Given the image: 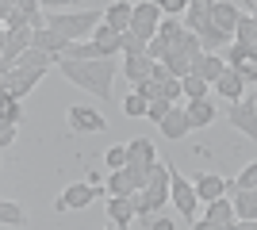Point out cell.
Wrapping results in <instances>:
<instances>
[{
	"label": "cell",
	"instance_id": "cell-8",
	"mask_svg": "<svg viewBox=\"0 0 257 230\" xmlns=\"http://www.w3.org/2000/svg\"><path fill=\"white\" fill-rule=\"evenodd\" d=\"M192 226H200V230H230V226H238L234 199H230V196L211 199V203H207V215H204V219H196Z\"/></svg>",
	"mask_w": 257,
	"mask_h": 230
},
{
	"label": "cell",
	"instance_id": "cell-30",
	"mask_svg": "<svg viewBox=\"0 0 257 230\" xmlns=\"http://www.w3.org/2000/svg\"><path fill=\"white\" fill-rule=\"evenodd\" d=\"M234 43H246V46L257 43V20H253V16H242V20H238V27H234Z\"/></svg>",
	"mask_w": 257,
	"mask_h": 230
},
{
	"label": "cell",
	"instance_id": "cell-2",
	"mask_svg": "<svg viewBox=\"0 0 257 230\" xmlns=\"http://www.w3.org/2000/svg\"><path fill=\"white\" fill-rule=\"evenodd\" d=\"M100 23H104V12L100 8H77V12H46V27H54L58 35H65L69 43H81V39H92Z\"/></svg>",
	"mask_w": 257,
	"mask_h": 230
},
{
	"label": "cell",
	"instance_id": "cell-14",
	"mask_svg": "<svg viewBox=\"0 0 257 230\" xmlns=\"http://www.w3.org/2000/svg\"><path fill=\"white\" fill-rule=\"evenodd\" d=\"M158 131L165 134L169 142H177V138H184V134L192 131V119H188V111H184V108H177V104H173V108H169V115H165V119L158 123Z\"/></svg>",
	"mask_w": 257,
	"mask_h": 230
},
{
	"label": "cell",
	"instance_id": "cell-41",
	"mask_svg": "<svg viewBox=\"0 0 257 230\" xmlns=\"http://www.w3.org/2000/svg\"><path fill=\"white\" fill-rule=\"evenodd\" d=\"M150 230H177V222H173L169 215H154V219H150Z\"/></svg>",
	"mask_w": 257,
	"mask_h": 230
},
{
	"label": "cell",
	"instance_id": "cell-15",
	"mask_svg": "<svg viewBox=\"0 0 257 230\" xmlns=\"http://www.w3.org/2000/svg\"><path fill=\"white\" fill-rule=\"evenodd\" d=\"M104 23H107V27H115L119 35H127L131 23H135V4H131V0H111L107 12H104Z\"/></svg>",
	"mask_w": 257,
	"mask_h": 230
},
{
	"label": "cell",
	"instance_id": "cell-35",
	"mask_svg": "<svg viewBox=\"0 0 257 230\" xmlns=\"http://www.w3.org/2000/svg\"><path fill=\"white\" fill-rule=\"evenodd\" d=\"M207 23H211V8H196V4H188V31H204Z\"/></svg>",
	"mask_w": 257,
	"mask_h": 230
},
{
	"label": "cell",
	"instance_id": "cell-11",
	"mask_svg": "<svg viewBox=\"0 0 257 230\" xmlns=\"http://www.w3.org/2000/svg\"><path fill=\"white\" fill-rule=\"evenodd\" d=\"M96 196H100V184H92V180L65 184V192L58 196V203H54V207H58V211H81V207H88Z\"/></svg>",
	"mask_w": 257,
	"mask_h": 230
},
{
	"label": "cell",
	"instance_id": "cell-1",
	"mask_svg": "<svg viewBox=\"0 0 257 230\" xmlns=\"http://www.w3.org/2000/svg\"><path fill=\"white\" fill-rule=\"evenodd\" d=\"M58 69L65 81H73L81 92H92L96 100L111 96V81H115V62L111 58H58Z\"/></svg>",
	"mask_w": 257,
	"mask_h": 230
},
{
	"label": "cell",
	"instance_id": "cell-44",
	"mask_svg": "<svg viewBox=\"0 0 257 230\" xmlns=\"http://www.w3.org/2000/svg\"><path fill=\"white\" fill-rule=\"evenodd\" d=\"M249 16H253V20H257V8H253V12H249Z\"/></svg>",
	"mask_w": 257,
	"mask_h": 230
},
{
	"label": "cell",
	"instance_id": "cell-38",
	"mask_svg": "<svg viewBox=\"0 0 257 230\" xmlns=\"http://www.w3.org/2000/svg\"><path fill=\"white\" fill-rule=\"evenodd\" d=\"M169 108H173V100H150V111H146V115H150L154 123H161L169 115Z\"/></svg>",
	"mask_w": 257,
	"mask_h": 230
},
{
	"label": "cell",
	"instance_id": "cell-40",
	"mask_svg": "<svg viewBox=\"0 0 257 230\" xmlns=\"http://www.w3.org/2000/svg\"><path fill=\"white\" fill-rule=\"evenodd\" d=\"M161 12L165 16H181V12H188V0H158Z\"/></svg>",
	"mask_w": 257,
	"mask_h": 230
},
{
	"label": "cell",
	"instance_id": "cell-17",
	"mask_svg": "<svg viewBox=\"0 0 257 230\" xmlns=\"http://www.w3.org/2000/svg\"><path fill=\"white\" fill-rule=\"evenodd\" d=\"M139 184V176L131 173V165H123V169H107V196H131Z\"/></svg>",
	"mask_w": 257,
	"mask_h": 230
},
{
	"label": "cell",
	"instance_id": "cell-9",
	"mask_svg": "<svg viewBox=\"0 0 257 230\" xmlns=\"http://www.w3.org/2000/svg\"><path fill=\"white\" fill-rule=\"evenodd\" d=\"M161 20H165V12H161L158 0H139L135 4V23H131V31L142 35V39H154L161 27Z\"/></svg>",
	"mask_w": 257,
	"mask_h": 230
},
{
	"label": "cell",
	"instance_id": "cell-6",
	"mask_svg": "<svg viewBox=\"0 0 257 230\" xmlns=\"http://www.w3.org/2000/svg\"><path fill=\"white\" fill-rule=\"evenodd\" d=\"M31 46H35V27H23V31H8L4 27L0 31V73H8Z\"/></svg>",
	"mask_w": 257,
	"mask_h": 230
},
{
	"label": "cell",
	"instance_id": "cell-25",
	"mask_svg": "<svg viewBox=\"0 0 257 230\" xmlns=\"http://www.w3.org/2000/svg\"><path fill=\"white\" fill-rule=\"evenodd\" d=\"M20 119H23L20 96H12V92H0V123H16V127H20Z\"/></svg>",
	"mask_w": 257,
	"mask_h": 230
},
{
	"label": "cell",
	"instance_id": "cell-3",
	"mask_svg": "<svg viewBox=\"0 0 257 230\" xmlns=\"http://www.w3.org/2000/svg\"><path fill=\"white\" fill-rule=\"evenodd\" d=\"M169 199H173V207H177V215H184L188 222H196L200 215V192H196V180H188V176L177 169V165H169Z\"/></svg>",
	"mask_w": 257,
	"mask_h": 230
},
{
	"label": "cell",
	"instance_id": "cell-12",
	"mask_svg": "<svg viewBox=\"0 0 257 230\" xmlns=\"http://www.w3.org/2000/svg\"><path fill=\"white\" fill-rule=\"evenodd\" d=\"M154 69H158V62H154L150 54H131V58H123V77L131 81V88H139L142 81H150Z\"/></svg>",
	"mask_w": 257,
	"mask_h": 230
},
{
	"label": "cell",
	"instance_id": "cell-4",
	"mask_svg": "<svg viewBox=\"0 0 257 230\" xmlns=\"http://www.w3.org/2000/svg\"><path fill=\"white\" fill-rule=\"evenodd\" d=\"M204 54H207V50H204V43H200V35L188 31L181 43L173 46V54L165 58V66H169L177 77H188V73H196V66H200V58H204Z\"/></svg>",
	"mask_w": 257,
	"mask_h": 230
},
{
	"label": "cell",
	"instance_id": "cell-39",
	"mask_svg": "<svg viewBox=\"0 0 257 230\" xmlns=\"http://www.w3.org/2000/svg\"><path fill=\"white\" fill-rule=\"evenodd\" d=\"M16 142V123H0V150H12Z\"/></svg>",
	"mask_w": 257,
	"mask_h": 230
},
{
	"label": "cell",
	"instance_id": "cell-29",
	"mask_svg": "<svg viewBox=\"0 0 257 230\" xmlns=\"http://www.w3.org/2000/svg\"><path fill=\"white\" fill-rule=\"evenodd\" d=\"M158 35H161V39H165V43H169V46H177V43H181V39H184V35H188V23H177V20H173V16H169V20H161Z\"/></svg>",
	"mask_w": 257,
	"mask_h": 230
},
{
	"label": "cell",
	"instance_id": "cell-20",
	"mask_svg": "<svg viewBox=\"0 0 257 230\" xmlns=\"http://www.w3.org/2000/svg\"><path fill=\"white\" fill-rule=\"evenodd\" d=\"M135 203H131V196H107V219L115 222V226H131L135 222Z\"/></svg>",
	"mask_w": 257,
	"mask_h": 230
},
{
	"label": "cell",
	"instance_id": "cell-27",
	"mask_svg": "<svg viewBox=\"0 0 257 230\" xmlns=\"http://www.w3.org/2000/svg\"><path fill=\"white\" fill-rule=\"evenodd\" d=\"M181 85H184V96H188V100H204V96H211V85H207L200 73L181 77Z\"/></svg>",
	"mask_w": 257,
	"mask_h": 230
},
{
	"label": "cell",
	"instance_id": "cell-28",
	"mask_svg": "<svg viewBox=\"0 0 257 230\" xmlns=\"http://www.w3.org/2000/svg\"><path fill=\"white\" fill-rule=\"evenodd\" d=\"M92 39H96L100 46H107L111 54H119V50H123V35H119L115 27H107V23H100L96 31H92Z\"/></svg>",
	"mask_w": 257,
	"mask_h": 230
},
{
	"label": "cell",
	"instance_id": "cell-43",
	"mask_svg": "<svg viewBox=\"0 0 257 230\" xmlns=\"http://www.w3.org/2000/svg\"><path fill=\"white\" fill-rule=\"evenodd\" d=\"M188 4H196V8H211L215 0H188Z\"/></svg>",
	"mask_w": 257,
	"mask_h": 230
},
{
	"label": "cell",
	"instance_id": "cell-16",
	"mask_svg": "<svg viewBox=\"0 0 257 230\" xmlns=\"http://www.w3.org/2000/svg\"><path fill=\"white\" fill-rule=\"evenodd\" d=\"M238 20H242V8H238L234 0H215V4H211V23H215V27H223L226 35H234Z\"/></svg>",
	"mask_w": 257,
	"mask_h": 230
},
{
	"label": "cell",
	"instance_id": "cell-31",
	"mask_svg": "<svg viewBox=\"0 0 257 230\" xmlns=\"http://www.w3.org/2000/svg\"><path fill=\"white\" fill-rule=\"evenodd\" d=\"M234 188H257V161H249L246 169L234 176V180H226V196H230Z\"/></svg>",
	"mask_w": 257,
	"mask_h": 230
},
{
	"label": "cell",
	"instance_id": "cell-5",
	"mask_svg": "<svg viewBox=\"0 0 257 230\" xmlns=\"http://www.w3.org/2000/svg\"><path fill=\"white\" fill-rule=\"evenodd\" d=\"M46 69H50V66H27V62H16L8 73H0L4 92H12V96H20V100L31 96L35 88H39V81L46 77Z\"/></svg>",
	"mask_w": 257,
	"mask_h": 230
},
{
	"label": "cell",
	"instance_id": "cell-37",
	"mask_svg": "<svg viewBox=\"0 0 257 230\" xmlns=\"http://www.w3.org/2000/svg\"><path fill=\"white\" fill-rule=\"evenodd\" d=\"M4 27H8V31H23V27H31V20H27L20 8H12L8 16H4Z\"/></svg>",
	"mask_w": 257,
	"mask_h": 230
},
{
	"label": "cell",
	"instance_id": "cell-13",
	"mask_svg": "<svg viewBox=\"0 0 257 230\" xmlns=\"http://www.w3.org/2000/svg\"><path fill=\"white\" fill-rule=\"evenodd\" d=\"M211 92H219V96H223L226 104H234V100H242V96H246V77L238 73L234 66H226V73H223V77H219V81L211 85Z\"/></svg>",
	"mask_w": 257,
	"mask_h": 230
},
{
	"label": "cell",
	"instance_id": "cell-42",
	"mask_svg": "<svg viewBox=\"0 0 257 230\" xmlns=\"http://www.w3.org/2000/svg\"><path fill=\"white\" fill-rule=\"evenodd\" d=\"M65 4H77V0H43V8H65Z\"/></svg>",
	"mask_w": 257,
	"mask_h": 230
},
{
	"label": "cell",
	"instance_id": "cell-26",
	"mask_svg": "<svg viewBox=\"0 0 257 230\" xmlns=\"http://www.w3.org/2000/svg\"><path fill=\"white\" fill-rule=\"evenodd\" d=\"M16 8L31 20L35 31H39V27H46V8H43V0H16Z\"/></svg>",
	"mask_w": 257,
	"mask_h": 230
},
{
	"label": "cell",
	"instance_id": "cell-33",
	"mask_svg": "<svg viewBox=\"0 0 257 230\" xmlns=\"http://www.w3.org/2000/svg\"><path fill=\"white\" fill-rule=\"evenodd\" d=\"M0 222H4V226H23V222H27V215H23L20 203L4 199V203H0Z\"/></svg>",
	"mask_w": 257,
	"mask_h": 230
},
{
	"label": "cell",
	"instance_id": "cell-18",
	"mask_svg": "<svg viewBox=\"0 0 257 230\" xmlns=\"http://www.w3.org/2000/svg\"><path fill=\"white\" fill-rule=\"evenodd\" d=\"M188 119H192V131H200V127H211L215 119H219V111H215V104H211V96H204V100H188Z\"/></svg>",
	"mask_w": 257,
	"mask_h": 230
},
{
	"label": "cell",
	"instance_id": "cell-7",
	"mask_svg": "<svg viewBox=\"0 0 257 230\" xmlns=\"http://www.w3.org/2000/svg\"><path fill=\"white\" fill-rule=\"evenodd\" d=\"M226 123L238 127L249 142H257V96H242L234 104H226Z\"/></svg>",
	"mask_w": 257,
	"mask_h": 230
},
{
	"label": "cell",
	"instance_id": "cell-24",
	"mask_svg": "<svg viewBox=\"0 0 257 230\" xmlns=\"http://www.w3.org/2000/svg\"><path fill=\"white\" fill-rule=\"evenodd\" d=\"M196 35H200L204 50H219V46H230V43H234V35H226L223 27H215V23H207L204 31H196Z\"/></svg>",
	"mask_w": 257,
	"mask_h": 230
},
{
	"label": "cell",
	"instance_id": "cell-19",
	"mask_svg": "<svg viewBox=\"0 0 257 230\" xmlns=\"http://www.w3.org/2000/svg\"><path fill=\"white\" fill-rule=\"evenodd\" d=\"M230 199H234L238 222H253L257 219V188H234Z\"/></svg>",
	"mask_w": 257,
	"mask_h": 230
},
{
	"label": "cell",
	"instance_id": "cell-34",
	"mask_svg": "<svg viewBox=\"0 0 257 230\" xmlns=\"http://www.w3.org/2000/svg\"><path fill=\"white\" fill-rule=\"evenodd\" d=\"M146 46H150V39H142V35H135V31L123 35V58H131V54H146Z\"/></svg>",
	"mask_w": 257,
	"mask_h": 230
},
{
	"label": "cell",
	"instance_id": "cell-10",
	"mask_svg": "<svg viewBox=\"0 0 257 230\" xmlns=\"http://www.w3.org/2000/svg\"><path fill=\"white\" fill-rule=\"evenodd\" d=\"M65 119H69V131H77V134H100V131H107V119L100 115L96 108H88V104H73Z\"/></svg>",
	"mask_w": 257,
	"mask_h": 230
},
{
	"label": "cell",
	"instance_id": "cell-32",
	"mask_svg": "<svg viewBox=\"0 0 257 230\" xmlns=\"http://www.w3.org/2000/svg\"><path fill=\"white\" fill-rule=\"evenodd\" d=\"M123 111H127L131 119H142V115H146V111H150V100L142 96L139 88H135V92H131L127 100H123Z\"/></svg>",
	"mask_w": 257,
	"mask_h": 230
},
{
	"label": "cell",
	"instance_id": "cell-22",
	"mask_svg": "<svg viewBox=\"0 0 257 230\" xmlns=\"http://www.w3.org/2000/svg\"><path fill=\"white\" fill-rule=\"evenodd\" d=\"M35 46H39V50H50V54L62 58L65 50H69V39H65V35H58L54 27H39V31H35Z\"/></svg>",
	"mask_w": 257,
	"mask_h": 230
},
{
	"label": "cell",
	"instance_id": "cell-36",
	"mask_svg": "<svg viewBox=\"0 0 257 230\" xmlns=\"http://www.w3.org/2000/svg\"><path fill=\"white\" fill-rule=\"evenodd\" d=\"M104 161H107V169H123V165L131 161V153H127V146H111V150L104 153Z\"/></svg>",
	"mask_w": 257,
	"mask_h": 230
},
{
	"label": "cell",
	"instance_id": "cell-23",
	"mask_svg": "<svg viewBox=\"0 0 257 230\" xmlns=\"http://www.w3.org/2000/svg\"><path fill=\"white\" fill-rule=\"evenodd\" d=\"M226 66H230L226 58H219V54H215V50H207V54L200 58V66H196V73L204 77L207 85H215V81H219V77L226 73Z\"/></svg>",
	"mask_w": 257,
	"mask_h": 230
},
{
	"label": "cell",
	"instance_id": "cell-21",
	"mask_svg": "<svg viewBox=\"0 0 257 230\" xmlns=\"http://www.w3.org/2000/svg\"><path fill=\"white\" fill-rule=\"evenodd\" d=\"M196 192H200L204 203H211V199L226 196V180L219 173H200V176H196Z\"/></svg>",
	"mask_w": 257,
	"mask_h": 230
}]
</instances>
